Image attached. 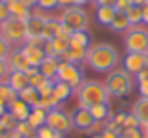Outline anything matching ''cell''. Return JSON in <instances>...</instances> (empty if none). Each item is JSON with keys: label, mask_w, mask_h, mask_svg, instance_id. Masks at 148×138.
I'll return each instance as SVG.
<instances>
[{"label": "cell", "mask_w": 148, "mask_h": 138, "mask_svg": "<svg viewBox=\"0 0 148 138\" xmlns=\"http://www.w3.org/2000/svg\"><path fill=\"white\" fill-rule=\"evenodd\" d=\"M120 62V54L112 45L109 43H96L86 49L84 64L96 73H111L116 69Z\"/></svg>", "instance_id": "1"}, {"label": "cell", "mask_w": 148, "mask_h": 138, "mask_svg": "<svg viewBox=\"0 0 148 138\" xmlns=\"http://www.w3.org/2000/svg\"><path fill=\"white\" fill-rule=\"evenodd\" d=\"M75 93H77L79 106H83V108H90V106H96V105H103V103H109V99H111L107 88H105V82L92 80V78H84L83 84L77 88Z\"/></svg>", "instance_id": "2"}, {"label": "cell", "mask_w": 148, "mask_h": 138, "mask_svg": "<svg viewBox=\"0 0 148 138\" xmlns=\"http://www.w3.org/2000/svg\"><path fill=\"white\" fill-rule=\"evenodd\" d=\"M105 88H107L109 95L116 99H124L133 91L135 88V80L133 75L126 71V69H112L107 75V80H105Z\"/></svg>", "instance_id": "3"}, {"label": "cell", "mask_w": 148, "mask_h": 138, "mask_svg": "<svg viewBox=\"0 0 148 138\" xmlns=\"http://www.w3.org/2000/svg\"><path fill=\"white\" fill-rule=\"evenodd\" d=\"M62 24L68 26L71 32H86L88 30V13L84 7L81 6H71V7H66L62 9V17H60Z\"/></svg>", "instance_id": "4"}, {"label": "cell", "mask_w": 148, "mask_h": 138, "mask_svg": "<svg viewBox=\"0 0 148 138\" xmlns=\"http://www.w3.org/2000/svg\"><path fill=\"white\" fill-rule=\"evenodd\" d=\"M124 47H126L127 52L148 54V28H145V24L131 26L124 34Z\"/></svg>", "instance_id": "5"}, {"label": "cell", "mask_w": 148, "mask_h": 138, "mask_svg": "<svg viewBox=\"0 0 148 138\" xmlns=\"http://www.w3.org/2000/svg\"><path fill=\"white\" fill-rule=\"evenodd\" d=\"M0 34L10 41L11 45L23 47L26 43V28H25V21L17 17H10L8 21H4L0 24Z\"/></svg>", "instance_id": "6"}, {"label": "cell", "mask_w": 148, "mask_h": 138, "mask_svg": "<svg viewBox=\"0 0 148 138\" xmlns=\"http://www.w3.org/2000/svg\"><path fill=\"white\" fill-rule=\"evenodd\" d=\"M47 125L54 133H58V135H68L73 129L71 116H69L68 112H64L60 106L47 110Z\"/></svg>", "instance_id": "7"}, {"label": "cell", "mask_w": 148, "mask_h": 138, "mask_svg": "<svg viewBox=\"0 0 148 138\" xmlns=\"http://www.w3.org/2000/svg\"><path fill=\"white\" fill-rule=\"evenodd\" d=\"M56 80L60 82H66L77 91V88L83 84L84 76H83V71L79 69V66L75 64H69V62H60L58 66V75H56Z\"/></svg>", "instance_id": "8"}, {"label": "cell", "mask_w": 148, "mask_h": 138, "mask_svg": "<svg viewBox=\"0 0 148 138\" xmlns=\"http://www.w3.org/2000/svg\"><path fill=\"white\" fill-rule=\"evenodd\" d=\"M122 67L130 75H139L143 69L148 67V54H143V52H127L124 56Z\"/></svg>", "instance_id": "9"}, {"label": "cell", "mask_w": 148, "mask_h": 138, "mask_svg": "<svg viewBox=\"0 0 148 138\" xmlns=\"http://www.w3.org/2000/svg\"><path fill=\"white\" fill-rule=\"evenodd\" d=\"M71 121H73V129H79V131H88V129L94 125V118L90 114V108H83V106H77L75 112L71 114Z\"/></svg>", "instance_id": "10"}, {"label": "cell", "mask_w": 148, "mask_h": 138, "mask_svg": "<svg viewBox=\"0 0 148 138\" xmlns=\"http://www.w3.org/2000/svg\"><path fill=\"white\" fill-rule=\"evenodd\" d=\"M21 51H23V54L26 56V60L30 62V66H32V67H40L41 62L47 58V54H45V49L41 47V45L25 43V45L21 47Z\"/></svg>", "instance_id": "11"}, {"label": "cell", "mask_w": 148, "mask_h": 138, "mask_svg": "<svg viewBox=\"0 0 148 138\" xmlns=\"http://www.w3.org/2000/svg\"><path fill=\"white\" fill-rule=\"evenodd\" d=\"M73 93H75V90H73L69 84L60 82V80H54V88H53V95H51V99H53V103L56 106H60L62 103H66Z\"/></svg>", "instance_id": "12"}, {"label": "cell", "mask_w": 148, "mask_h": 138, "mask_svg": "<svg viewBox=\"0 0 148 138\" xmlns=\"http://www.w3.org/2000/svg\"><path fill=\"white\" fill-rule=\"evenodd\" d=\"M6 2H8L10 11H11V17L26 21V19L32 15V6H30L26 0H6Z\"/></svg>", "instance_id": "13"}, {"label": "cell", "mask_w": 148, "mask_h": 138, "mask_svg": "<svg viewBox=\"0 0 148 138\" xmlns=\"http://www.w3.org/2000/svg\"><path fill=\"white\" fill-rule=\"evenodd\" d=\"M30 110H32V106L26 105V103L23 101V99H19V97L8 105V112H10L17 121H26V120H28Z\"/></svg>", "instance_id": "14"}, {"label": "cell", "mask_w": 148, "mask_h": 138, "mask_svg": "<svg viewBox=\"0 0 148 138\" xmlns=\"http://www.w3.org/2000/svg\"><path fill=\"white\" fill-rule=\"evenodd\" d=\"M6 84L13 91H17V95H19L25 88L30 86V78H28V75H26L25 71H11L10 76H8V80H6Z\"/></svg>", "instance_id": "15"}, {"label": "cell", "mask_w": 148, "mask_h": 138, "mask_svg": "<svg viewBox=\"0 0 148 138\" xmlns=\"http://www.w3.org/2000/svg\"><path fill=\"white\" fill-rule=\"evenodd\" d=\"M8 64H10V69L11 71H28L30 67V62L26 60V56L23 54V51H21V47H17V49H13V52L10 54V58H8Z\"/></svg>", "instance_id": "16"}, {"label": "cell", "mask_w": 148, "mask_h": 138, "mask_svg": "<svg viewBox=\"0 0 148 138\" xmlns=\"http://www.w3.org/2000/svg\"><path fill=\"white\" fill-rule=\"evenodd\" d=\"M58 66H60V60L56 56H47V58L41 62V66L38 67L40 73L49 80H56V75H58Z\"/></svg>", "instance_id": "17"}, {"label": "cell", "mask_w": 148, "mask_h": 138, "mask_svg": "<svg viewBox=\"0 0 148 138\" xmlns=\"http://www.w3.org/2000/svg\"><path fill=\"white\" fill-rule=\"evenodd\" d=\"M131 114L137 118V121L141 123V127L148 125V97H139L137 101L133 103Z\"/></svg>", "instance_id": "18"}, {"label": "cell", "mask_w": 148, "mask_h": 138, "mask_svg": "<svg viewBox=\"0 0 148 138\" xmlns=\"http://www.w3.org/2000/svg\"><path fill=\"white\" fill-rule=\"evenodd\" d=\"M60 28H62V21L60 17H49L43 24V39L45 41H53L54 37H58L60 34Z\"/></svg>", "instance_id": "19"}, {"label": "cell", "mask_w": 148, "mask_h": 138, "mask_svg": "<svg viewBox=\"0 0 148 138\" xmlns=\"http://www.w3.org/2000/svg\"><path fill=\"white\" fill-rule=\"evenodd\" d=\"M28 125L34 129V131H38L40 127H43L45 123H47V110L41 108V106H36V108L30 110V116H28Z\"/></svg>", "instance_id": "20"}, {"label": "cell", "mask_w": 148, "mask_h": 138, "mask_svg": "<svg viewBox=\"0 0 148 138\" xmlns=\"http://www.w3.org/2000/svg\"><path fill=\"white\" fill-rule=\"evenodd\" d=\"M114 15H116L114 6H98L96 7V21H98L101 26H107L109 28L112 19H114Z\"/></svg>", "instance_id": "21"}, {"label": "cell", "mask_w": 148, "mask_h": 138, "mask_svg": "<svg viewBox=\"0 0 148 138\" xmlns=\"http://www.w3.org/2000/svg\"><path fill=\"white\" fill-rule=\"evenodd\" d=\"M84 58H86V51H84V49H73V47H69L68 51L60 56V62H69V64L79 66V64H84Z\"/></svg>", "instance_id": "22"}, {"label": "cell", "mask_w": 148, "mask_h": 138, "mask_svg": "<svg viewBox=\"0 0 148 138\" xmlns=\"http://www.w3.org/2000/svg\"><path fill=\"white\" fill-rule=\"evenodd\" d=\"M109 28H111L112 32H116V34H126L127 30L131 28L127 15H126V13H120V11H116V15H114V19H112V22H111V26H109Z\"/></svg>", "instance_id": "23"}, {"label": "cell", "mask_w": 148, "mask_h": 138, "mask_svg": "<svg viewBox=\"0 0 148 138\" xmlns=\"http://www.w3.org/2000/svg\"><path fill=\"white\" fill-rule=\"evenodd\" d=\"M69 45H71L73 49H84V51H86L92 45L88 32H71V36H69Z\"/></svg>", "instance_id": "24"}, {"label": "cell", "mask_w": 148, "mask_h": 138, "mask_svg": "<svg viewBox=\"0 0 148 138\" xmlns=\"http://www.w3.org/2000/svg\"><path fill=\"white\" fill-rule=\"evenodd\" d=\"M19 99H23V101H25L26 105H30L32 108L40 106V103H41V97H40V93H38V90H36V88H32V86L25 88V90L19 93Z\"/></svg>", "instance_id": "25"}, {"label": "cell", "mask_w": 148, "mask_h": 138, "mask_svg": "<svg viewBox=\"0 0 148 138\" xmlns=\"http://www.w3.org/2000/svg\"><path fill=\"white\" fill-rule=\"evenodd\" d=\"M90 114L96 121H107V120H111V106H109V103L90 106Z\"/></svg>", "instance_id": "26"}, {"label": "cell", "mask_w": 148, "mask_h": 138, "mask_svg": "<svg viewBox=\"0 0 148 138\" xmlns=\"http://www.w3.org/2000/svg\"><path fill=\"white\" fill-rule=\"evenodd\" d=\"M17 97H19L17 91H13L6 82L0 84V105H2V106H6V108H8V105H10L11 101H15Z\"/></svg>", "instance_id": "27"}, {"label": "cell", "mask_w": 148, "mask_h": 138, "mask_svg": "<svg viewBox=\"0 0 148 138\" xmlns=\"http://www.w3.org/2000/svg\"><path fill=\"white\" fill-rule=\"evenodd\" d=\"M126 15L130 19L131 26H141L143 24V6H131Z\"/></svg>", "instance_id": "28"}, {"label": "cell", "mask_w": 148, "mask_h": 138, "mask_svg": "<svg viewBox=\"0 0 148 138\" xmlns=\"http://www.w3.org/2000/svg\"><path fill=\"white\" fill-rule=\"evenodd\" d=\"M53 88H54V80L45 78L43 82H41L40 86L36 88V90H38V93H40L41 99H47V97H51V95H53Z\"/></svg>", "instance_id": "29"}, {"label": "cell", "mask_w": 148, "mask_h": 138, "mask_svg": "<svg viewBox=\"0 0 148 138\" xmlns=\"http://www.w3.org/2000/svg\"><path fill=\"white\" fill-rule=\"evenodd\" d=\"M11 52H13V45H11L10 41H8L6 37L0 34V58H2V60H8Z\"/></svg>", "instance_id": "30"}, {"label": "cell", "mask_w": 148, "mask_h": 138, "mask_svg": "<svg viewBox=\"0 0 148 138\" xmlns=\"http://www.w3.org/2000/svg\"><path fill=\"white\" fill-rule=\"evenodd\" d=\"M17 123H19V121L15 120V118L11 116L10 112H8V110H6V114H4V116L0 118V125H2V127L6 129V131H15V127H17Z\"/></svg>", "instance_id": "31"}, {"label": "cell", "mask_w": 148, "mask_h": 138, "mask_svg": "<svg viewBox=\"0 0 148 138\" xmlns=\"http://www.w3.org/2000/svg\"><path fill=\"white\" fill-rule=\"evenodd\" d=\"M15 133H17V135L21 136V138H26V136L36 135V131H34V129L28 125V121H19L17 127H15Z\"/></svg>", "instance_id": "32"}, {"label": "cell", "mask_w": 148, "mask_h": 138, "mask_svg": "<svg viewBox=\"0 0 148 138\" xmlns=\"http://www.w3.org/2000/svg\"><path fill=\"white\" fill-rule=\"evenodd\" d=\"M36 7H40L43 11H53L58 7V0H38Z\"/></svg>", "instance_id": "33"}, {"label": "cell", "mask_w": 148, "mask_h": 138, "mask_svg": "<svg viewBox=\"0 0 148 138\" xmlns=\"http://www.w3.org/2000/svg\"><path fill=\"white\" fill-rule=\"evenodd\" d=\"M124 138H145L143 135V127H135V129H122V135Z\"/></svg>", "instance_id": "34"}, {"label": "cell", "mask_w": 148, "mask_h": 138, "mask_svg": "<svg viewBox=\"0 0 148 138\" xmlns=\"http://www.w3.org/2000/svg\"><path fill=\"white\" fill-rule=\"evenodd\" d=\"M10 73H11V69H10L8 60H2V58H0V84H4V82L8 80Z\"/></svg>", "instance_id": "35"}, {"label": "cell", "mask_w": 148, "mask_h": 138, "mask_svg": "<svg viewBox=\"0 0 148 138\" xmlns=\"http://www.w3.org/2000/svg\"><path fill=\"white\" fill-rule=\"evenodd\" d=\"M56 135H58V133H54L47 123H45L43 127H40V129L36 131V136H38V138H54Z\"/></svg>", "instance_id": "36"}, {"label": "cell", "mask_w": 148, "mask_h": 138, "mask_svg": "<svg viewBox=\"0 0 148 138\" xmlns=\"http://www.w3.org/2000/svg\"><path fill=\"white\" fill-rule=\"evenodd\" d=\"M10 17H11V11H10V7H8V2L6 0H0V24H2L4 21H8Z\"/></svg>", "instance_id": "37"}, {"label": "cell", "mask_w": 148, "mask_h": 138, "mask_svg": "<svg viewBox=\"0 0 148 138\" xmlns=\"http://www.w3.org/2000/svg\"><path fill=\"white\" fill-rule=\"evenodd\" d=\"M86 4V0H58V7L66 9V7H71V6H81L83 7Z\"/></svg>", "instance_id": "38"}, {"label": "cell", "mask_w": 148, "mask_h": 138, "mask_svg": "<svg viewBox=\"0 0 148 138\" xmlns=\"http://www.w3.org/2000/svg\"><path fill=\"white\" fill-rule=\"evenodd\" d=\"M131 6H133V4H131L130 0H116L114 2V9L120 11V13H127Z\"/></svg>", "instance_id": "39"}, {"label": "cell", "mask_w": 148, "mask_h": 138, "mask_svg": "<svg viewBox=\"0 0 148 138\" xmlns=\"http://www.w3.org/2000/svg\"><path fill=\"white\" fill-rule=\"evenodd\" d=\"M135 127H141V123H139L137 118L130 112V114H127V118H126V121H124V129H135Z\"/></svg>", "instance_id": "40"}, {"label": "cell", "mask_w": 148, "mask_h": 138, "mask_svg": "<svg viewBox=\"0 0 148 138\" xmlns=\"http://www.w3.org/2000/svg\"><path fill=\"white\" fill-rule=\"evenodd\" d=\"M126 118H127V112H118V114H114V116H112V120H114L116 123L124 129V121H126Z\"/></svg>", "instance_id": "41"}, {"label": "cell", "mask_w": 148, "mask_h": 138, "mask_svg": "<svg viewBox=\"0 0 148 138\" xmlns=\"http://www.w3.org/2000/svg\"><path fill=\"white\" fill-rule=\"evenodd\" d=\"M139 93H141V97H148V82H139Z\"/></svg>", "instance_id": "42"}, {"label": "cell", "mask_w": 148, "mask_h": 138, "mask_svg": "<svg viewBox=\"0 0 148 138\" xmlns=\"http://www.w3.org/2000/svg\"><path fill=\"white\" fill-rule=\"evenodd\" d=\"M135 76H137V84L139 82H148V67L143 69V71L139 73V75H135Z\"/></svg>", "instance_id": "43"}, {"label": "cell", "mask_w": 148, "mask_h": 138, "mask_svg": "<svg viewBox=\"0 0 148 138\" xmlns=\"http://www.w3.org/2000/svg\"><path fill=\"white\" fill-rule=\"evenodd\" d=\"M116 0H94L96 6H114Z\"/></svg>", "instance_id": "44"}, {"label": "cell", "mask_w": 148, "mask_h": 138, "mask_svg": "<svg viewBox=\"0 0 148 138\" xmlns=\"http://www.w3.org/2000/svg\"><path fill=\"white\" fill-rule=\"evenodd\" d=\"M143 24L148 26V4L143 6Z\"/></svg>", "instance_id": "45"}, {"label": "cell", "mask_w": 148, "mask_h": 138, "mask_svg": "<svg viewBox=\"0 0 148 138\" xmlns=\"http://www.w3.org/2000/svg\"><path fill=\"white\" fill-rule=\"evenodd\" d=\"M101 138H120V135H116V133L107 131V129H105V131L101 133Z\"/></svg>", "instance_id": "46"}, {"label": "cell", "mask_w": 148, "mask_h": 138, "mask_svg": "<svg viewBox=\"0 0 148 138\" xmlns=\"http://www.w3.org/2000/svg\"><path fill=\"white\" fill-rule=\"evenodd\" d=\"M131 4H133V6H145L146 4V0H130Z\"/></svg>", "instance_id": "47"}, {"label": "cell", "mask_w": 148, "mask_h": 138, "mask_svg": "<svg viewBox=\"0 0 148 138\" xmlns=\"http://www.w3.org/2000/svg\"><path fill=\"white\" fill-rule=\"evenodd\" d=\"M6 110H8V108H6V106H2V105H0V118H2V116H4V114H6Z\"/></svg>", "instance_id": "48"}, {"label": "cell", "mask_w": 148, "mask_h": 138, "mask_svg": "<svg viewBox=\"0 0 148 138\" xmlns=\"http://www.w3.org/2000/svg\"><path fill=\"white\" fill-rule=\"evenodd\" d=\"M143 135H145V138H148V125L143 127Z\"/></svg>", "instance_id": "49"}, {"label": "cell", "mask_w": 148, "mask_h": 138, "mask_svg": "<svg viewBox=\"0 0 148 138\" xmlns=\"http://www.w3.org/2000/svg\"><path fill=\"white\" fill-rule=\"evenodd\" d=\"M26 2H28V4H30V6H32V7H34V6H36V4H38V0H26Z\"/></svg>", "instance_id": "50"}, {"label": "cell", "mask_w": 148, "mask_h": 138, "mask_svg": "<svg viewBox=\"0 0 148 138\" xmlns=\"http://www.w3.org/2000/svg\"><path fill=\"white\" fill-rule=\"evenodd\" d=\"M11 138H21V136H19V135H17V133H15V131H13V136H11Z\"/></svg>", "instance_id": "51"}, {"label": "cell", "mask_w": 148, "mask_h": 138, "mask_svg": "<svg viewBox=\"0 0 148 138\" xmlns=\"http://www.w3.org/2000/svg\"><path fill=\"white\" fill-rule=\"evenodd\" d=\"M92 138H101V135H92Z\"/></svg>", "instance_id": "52"}, {"label": "cell", "mask_w": 148, "mask_h": 138, "mask_svg": "<svg viewBox=\"0 0 148 138\" xmlns=\"http://www.w3.org/2000/svg\"><path fill=\"white\" fill-rule=\"evenodd\" d=\"M54 138H64V135H56V136H54Z\"/></svg>", "instance_id": "53"}, {"label": "cell", "mask_w": 148, "mask_h": 138, "mask_svg": "<svg viewBox=\"0 0 148 138\" xmlns=\"http://www.w3.org/2000/svg\"><path fill=\"white\" fill-rule=\"evenodd\" d=\"M26 138H38V136H36V135H32V136H26Z\"/></svg>", "instance_id": "54"}, {"label": "cell", "mask_w": 148, "mask_h": 138, "mask_svg": "<svg viewBox=\"0 0 148 138\" xmlns=\"http://www.w3.org/2000/svg\"><path fill=\"white\" fill-rule=\"evenodd\" d=\"M86 2H90V0H86Z\"/></svg>", "instance_id": "55"}, {"label": "cell", "mask_w": 148, "mask_h": 138, "mask_svg": "<svg viewBox=\"0 0 148 138\" xmlns=\"http://www.w3.org/2000/svg\"><path fill=\"white\" fill-rule=\"evenodd\" d=\"M120 138H124V136H120Z\"/></svg>", "instance_id": "56"}, {"label": "cell", "mask_w": 148, "mask_h": 138, "mask_svg": "<svg viewBox=\"0 0 148 138\" xmlns=\"http://www.w3.org/2000/svg\"><path fill=\"white\" fill-rule=\"evenodd\" d=\"M146 4H148V0H146Z\"/></svg>", "instance_id": "57"}]
</instances>
